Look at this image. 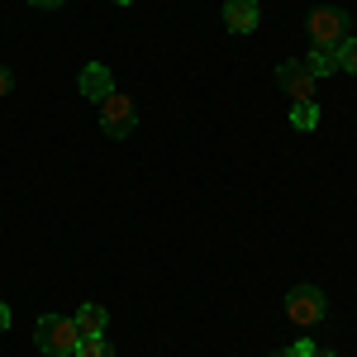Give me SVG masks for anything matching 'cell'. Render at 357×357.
<instances>
[{
  "label": "cell",
  "instance_id": "6",
  "mask_svg": "<svg viewBox=\"0 0 357 357\" xmlns=\"http://www.w3.org/2000/svg\"><path fill=\"white\" fill-rule=\"evenodd\" d=\"M77 91H82L86 100H96V105H100V100H105V96L114 91L110 67H105V62H86V67H82V77H77Z\"/></svg>",
  "mask_w": 357,
  "mask_h": 357
},
{
  "label": "cell",
  "instance_id": "18",
  "mask_svg": "<svg viewBox=\"0 0 357 357\" xmlns=\"http://www.w3.org/2000/svg\"><path fill=\"white\" fill-rule=\"evenodd\" d=\"M314 357H333V353H319V348H314Z\"/></svg>",
  "mask_w": 357,
  "mask_h": 357
},
{
  "label": "cell",
  "instance_id": "13",
  "mask_svg": "<svg viewBox=\"0 0 357 357\" xmlns=\"http://www.w3.org/2000/svg\"><path fill=\"white\" fill-rule=\"evenodd\" d=\"M15 91V77H10V67H0V96H10Z\"/></svg>",
  "mask_w": 357,
  "mask_h": 357
},
{
  "label": "cell",
  "instance_id": "14",
  "mask_svg": "<svg viewBox=\"0 0 357 357\" xmlns=\"http://www.w3.org/2000/svg\"><path fill=\"white\" fill-rule=\"evenodd\" d=\"M291 353H296V357H314V343H310V338H301V343H296Z\"/></svg>",
  "mask_w": 357,
  "mask_h": 357
},
{
  "label": "cell",
  "instance_id": "5",
  "mask_svg": "<svg viewBox=\"0 0 357 357\" xmlns=\"http://www.w3.org/2000/svg\"><path fill=\"white\" fill-rule=\"evenodd\" d=\"M276 86L301 105V100H314V72L305 67L301 57H286V62H276Z\"/></svg>",
  "mask_w": 357,
  "mask_h": 357
},
{
  "label": "cell",
  "instance_id": "17",
  "mask_svg": "<svg viewBox=\"0 0 357 357\" xmlns=\"http://www.w3.org/2000/svg\"><path fill=\"white\" fill-rule=\"evenodd\" d=\"M272 357H296V353H291V348H281V353H272Z\"/></svg>",
  "mask_w": 357,
  "mask_h": 357
},
{
  "label": "cell",
  "instance_id": "2",
  "mask_svg": "<svg viewBox=\"0 0 357 357\" xmlns=\"http://www.w3.org/2000/svg\"><path fill=\"white\" fill-rule=\"evenodd\" d=\"M305 29H310V43H314V48H333V53H338V43L348 38L353 20H348V10H338V5H319V10H310Z\"/></svg>",
  "mask_w": 357,
  "mask_h": 357
},
{
  "label": "cell",
  "instance_id": "12",
  "mask_svg": "<svg viewBox=\"0 0 357 357\" xmlns=\"http://www.w3.org/2000/svg\"><path fill=\"white\" fill-rule=\"evenodd\" d=\"M77 357H114V348L105 338H82V343H77Z\"/></svg>",
  "mask_w": 357,
  "mask_h": 357
},
{
  "label": "cell",
  "instance_id": "10",
  "mask_svg": "<svg viewBox=\"0 0 357 357\" xmlns=\"http://www.w3.org/2000/svg\"><path fill=\"white\" fill-rule=\"evenodd\" d=\"M291 124H296V129H314V124H319V105H314V100H301V105L291 110Z\"/></svg>",
  "mask_w": 357,
  "mask_h": 357
},
{
  "label": "cell",
  "instance_id": "7",
  "mask_svg": "<svg viewBox=\"0 0 357 357\" xmlns=\"http://www.w3.org/2000/svg\"><path fill=\"white\" fill-rule=\"evenodd\" d=\"M262 20V5L257 0H224V29L229 33H252Z\"/></svg>",
  "mask_w": 357,
  "mask_h": 357
},
{
  "label": "cell",
  "instance_id": "4",
  "mask_svg": "<svg viewBox=\"0 0 357 357\" xmlns=\"http://www.w3.org/2000/svg\"><path fill=\"white\" fill-rule=\"evenodd\" d=\"M134 124H138V110H134V100L129 96H119V91H110L105 100H100V129H105V138H129L134 134Z\"/></svg>",
  "mask_w": 357,
  "mask_h": 357
},
{
  "label": "cell",
  "instance_id": "8",
  "mask_svg": "<svg viewBox=\"0 0 357 357\" xmlns=\"http://www.w3.org/2000/svg\"><path fill=\"white\" fill-rule=\"evenodd\" d=\"M105 329H110V314H105V305H82L77 310V333L82 338H105Z\"/></svg>",
  "mask_w": 357,
  "mask_h": 357
},
{
  "label": "cell",
  "instance_id": "1",
  "mask_svg": "<svg viewBox=\"0 0 357 357\" xmlns=\"http://www.w3.org/2000/svg\"><path fill=\"white\" fill-rule=\"evenodd\" d=\"M33 343H38V353H48V357H72L77 343H82L77 319H67V314H43V319L33 324Z\"/></svg>",
  "mask_w": 357,
  "mask_h": 357
},
{
  "label": "cell",
  "instance_id": "11",
  "mask_svg": "<svg viewBox=\"0 0 357 357\" xmlns=\"http://www.w3.org/2000/svg\"><path fill=\"white\" fill-rule=\"evenodd\" d=\"M338 72H353L357 77V33H348V38L338 43Z\"/></svg>",
  "mask_w": 357,
  "mask_h": 357
},
{
  "label": "cell",
  "instance_id": "15",
  "mask_svg": "<svg viewBox=\"0 0 357 357\" xmlns=\"http://www.w3.org/2000/svg\"><path fill=\"white\" fill-rule=\"evenodd\" d=\"M29 5H38V10H57V5H67V0H29Z\"/></svg>",
  "mask_w": 357,
  "mask_h": 357
},
{
  "label": "cell",
  "instance_id": "9",
  "mask_svg": "<svg viewBox=\"0 0 357 357\" xmlns=\"http://www.w3.org/2000/svg\"><path fill=\"white\" fill-rule=\"evenodd\" d=\"M310 72H314V82L319 77H329V72H338V53L333 48H310V62H305Z\"/></svg>",
  "mask_w": 357,
  "mask_h": 357
},
{
  "label": "cell",
  "instance_id": "16",
  "mask_svg": "<svg viewBox=\"0 0 357 357\" xmlns=\"http://www.w3.org/2000/svg\"><path fill=\"white\" fill-rule=\"evenodd\" d=\"M10 329V310H5V305H0V333Z\"/></svg>",
  "mask_w": 357,
  "mask_h": 357
},
{
  "label": "cell",
  "instance_id": "19",
  "mask_svg": "<svg viewBox=\"0 0 357 357\" xmlns=\"http://www.w3.org/2000/svg\"><path fill=\"white\" fill-rule=\"evenodd\" d=\"M114 5H134V0H114Z\"/></svg>",
  "mask_w": 357,
  "mask_h": 357
},
{
  "label": "cell",
  "instance_id": "3",
  "mask_svg": "<svg viewBox=\"0 0 357 357\" xmlns=\"http://www.w3.org/2000/svg\"><path fill=\"white\" fill-rule=\"evenodd\" d=\"M286 314H291V324L314 329V324L329 314V301H324V291H319V286H296V291L286 296Z\"/></svg>",
  "mask_w": 357,
  "mask_h": 357
}]
</instances>
